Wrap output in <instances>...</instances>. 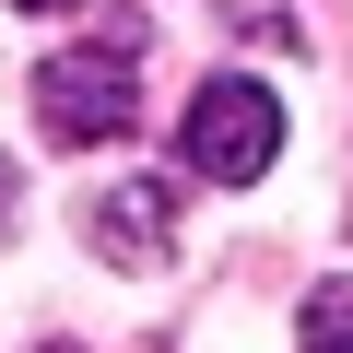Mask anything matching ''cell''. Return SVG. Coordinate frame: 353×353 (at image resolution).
Returning <instances> with one entry per match:
<instances>
[{"instance_id": "2", "label": "cell", "mask_w": 353, "mask_h": 353, "mask_svg": "<svg viewBox=\"0 0 353 353\" xmlns=\"http://www.w3.org/2000/svg\"><path fill=\"white\" fill-rule=\"evenodd\" d=\"M271 153H283V94H271V83L224 71V83L189 94V118H176V165H189L201 189H248Z\"/></svg>"}, {"instance_id": "5", "label": "cell", "mask_w": 353, "mask_h": 353, "mask_svg": "<svg viewBox=\"0 0 353 353\" xmlns=\"http://www.w3.org/2000/svg\"><path fill=\"white\" fill-rule=\"evenodd\" d=\"M12 189H24V176H12V165H0V236H12V224H24V201H12Z\"/></svg>"}, {"instance_id": "1", "label": "cell", "mask_w": 353, "mask_h": 353, "mask_svg": "<svg viewBox=\"0 0 353 353\" xmlns=\"http://www.w3.org/2000/svg\"><path fill=\"white\" fill-rule=\"evenodd\" d=\"M36 118H48V141H130L141 130V36L106 24V48H59L36 71Z\"/></svg>"}, {"instance_id": "3", "label": "cell", "mask_w": 353, "mask_h": 353, "mask_svg": "<svg viewBox=\"0 0 353 353\" xmlns=\"http://www.w3.org/2000/svg\"><path fill=\"white\" fill-rule=\"evenodd\" d=\"M176 176H118V189H94L83 201V236H94V259H118V271H165V248H176Z\"/></svg>"}, {"instance_id": "6", "label": "cell", "mask_w": 353, "mask_h": 353, "mask_svg": "<svg viewBox=\"0 0 353 353\" xmlns=\"http://www.w3.org/2000/svg\"><path fill=\"white\" fill-rule=\"evenodd\" d=\"M24 12H71V0H24Z\"/></svg>"}, {"instance_id": "4", "label": "cell", "mask_w": 353, "mask_h": 353, "mask_svg": "<svg viewBox=\"0 0 353 353\" xmlns=\"http://www.w3.org/2000/svg\"><path fill=\"white\" fill-rule=\"evenodd\" d=\"M294 341H306V353H353V271L306 294V318H294Z\"/></svg>"}]
</instances>
